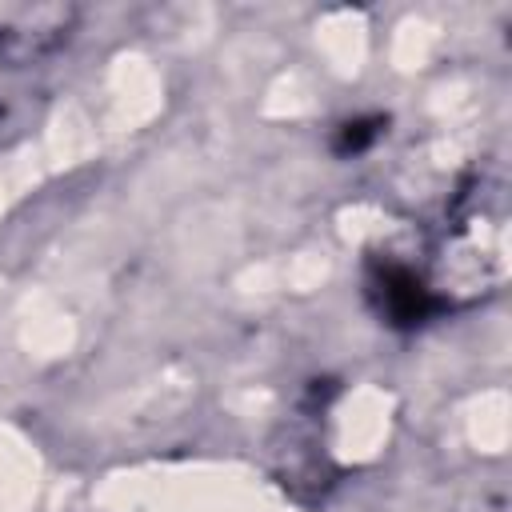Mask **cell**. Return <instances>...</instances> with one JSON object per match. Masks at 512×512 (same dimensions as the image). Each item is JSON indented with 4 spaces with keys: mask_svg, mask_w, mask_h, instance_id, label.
<instances>
[{
    "mask_svg": "<svg viewBox=\"0 0 512 512\" xmlns=\"http://www.w3.org/2000/svg\"><path fill=\"white\" fill-rule=\"evenodd\" d=\"M376 292H380V308L396 324L424 320V312H428V288L408 268H384L376 280Z\"/></svg>",
    "mask_w": 512,
    "mask_h": 512,
    "instance_id": "1",
    "label": "cell"
},
{
    "mask_svg": "<svg viewBox=\"0 0 512 512\" xmlns=\"http://www.w3.org/2000/svg\"><path fill=\"white\" fill-rule=\"evenodd\" d=\"M372 136H376L372 124H344V144H340V148H344V152H360Z\"/></svg>",
    "mask_w": 512,
    "mask_h": 512,
    "instance_id": "2",
    "label": "cell"
}]
</instances>
